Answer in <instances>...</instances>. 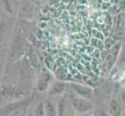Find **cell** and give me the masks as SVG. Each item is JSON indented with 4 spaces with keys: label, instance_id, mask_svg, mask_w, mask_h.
Segmentation results:
<instances>
[{
    "label": "cell",
    "instance_id": "obj_1",
    "mask_svg": "<svg viewBox=\"0 0 125 116\" xmlns=\"http://www.w3.org/2000/svg\"><path fill=\"white\" fill-rule=\"evenodd\" d=\"M72 104L77 110L79 111H83V112L89 111L92 107L89 102L86 101L83 98H74L72 100Z\"/></svg>",
    "mask_w": 125,
    "mask_h": 116
},
{
    "label": "cell",
    "instance_id": "obj_2",
    "mask_svg": "<svg viewBox=\"0 0 125 116\" xmlns=\"http://www.w3.org/2000/svg\"><path fill=\"white\" fill-rule=\"evenodd\" d=\"M73 88L75 90V91L80 94L81 96H83L85 98H90L91 97V90L89 88L84 87L79 84H73Z\"/></svg>",
    "mask_w": 125,
    "mask_h": 116
},
{
    "label": "cell",
    "instance_id": "obj_3",
    "mask_svg": "<svg viewBox=\"0 0 125 116\" xmlns=\"http://www.w3.org/2000/svg\"><path fill=\"white\" fill-rule=\"evenodd\" d=\"M25 50V43L23 40L16 42L13 49V55L16 57H20L24 53Z\"/></svg>",
    "mask_w": 125,
    "mask_h": 116
},
{
    "label": "cell",
    "instance_id": "obj_4",
    "mask_svg": "<svg viewBox=\"0 0 125 116\" xmlns=\"http://www.w3.org/2000/svg\"><path fill=\"white\" fill-rule=\"evenodd\" d=\"M110 111L114 116H120V115H121L120 107L115 100H111L110 104Z\"/></svg>",
    "mask_w": 125,
    "mask_h": 116
},
{
    "label": "cell",
    "instance_id": "obj_5",
    "mask_svg": "<svg viewBox=\"0 0 125 116\" xmlns=\"http://www.w3.org/2000/svg\"><path fill=\"white\" fill-rule=\"evenodd\" d=\"M51 79V77L49 74H46L41 77L40 83H39L40 91H45V90L47 88V87H48Z\"/></svg>",
    "mask_w": 125,
    "mask_h": 116
},
{
    "label": "cell",
    "instance_id": "obj_6",
    "mask_svg": "<svg viewBox=\"0 0 125 116\" xmlns=\"http://www.w3.org/2000/svg\"><path fill=\"white\" fill-rule=\"evenodd\" d=\"M64 88V85L63 83H58L56 84L54 88L52 89V91H51V94H60L63 91V90Z\"/></svg>",
    "mask_w": 125,
    "mask_h": 116
},
{
    "label": "cell",
    "instance_id": "obj_7",
    "mask_svg": "<svg viewBox=\"0 0 125 116\" xmlns=\"http://www.w3.org/2000/svg\"><path fill=\"white\" fill-rule=\"evenodd\" d=\"M47 116H57L54 107L49 102L47 103Z\"/></svg>",
    "mask_w": 125,
    "mask_h": 116
},
{
    "label": "cell",
    "instance_id": "obj_8",
    "mask_svg": "<svg viewBox=\"0 0 125 116\" xmlns=\"http://www.w3.org/2000/svg\"><path fill=\"white\" fill-rule=\"evenodd\" d=\"M6 33V26L3 23L0 24V42L5 37Z\"/></svg>",
    "mask_w": 125,
    "mask_h": 116
},
{
    "label": "cell",
    "instance_id": "obj_9",
    "mask_svg": "<svg viewBox=\"0 0 125 116\" xmlns=\"http://www.w3.org/2000/svg\"><path fill=\"white\" fill-rule=\"evenodd\" d=\"M36 116H44V109L43 103H41L36 111Z\"/></svg>",
    "mask_w": 125,
    "mask_h": 116
},
{
    "label": "cell",
    "instance_id": "obj_10",
    "mask_svg": "<svg viewBox=\"0 0 125 116\" xmlns=\"http://www.w3.org/2000/svg\"><path fill=\"white\" fill-rule=\"evenodd\" d=\"M64 99L60 100L59 104H58V115L59 116H63V112H64Z\"/></svg>",
    "mask_w": 125,
    "mask_h": 116
},
{
    "label": "cell",
    "instance_id": "obj_11",
    "mask_svg": "<svg viewBox=\"0 0 125 116\" xmlns=\"http://www.w3.org/2000/svg\"><path fill=\"white\" fill-rule=\"evenodd\" d=\"M10 116H23V115H22V112H21V111H15V112L12 113L10 115Z\"/></svg>",
    "mask_w": 125,
    "mask_h": 116
},
{
    "label": "cell",
    "instance_id": "obj_12",
    "mask_svg": "<svg viewBox=\"0 0 125 116\" xmlns=\"http://www.w3.org/2000/svg\"><path fill=\"white\" fill-rule=\"evenodd\" d=\"M101 116H110L109 115H107L106 113H102L101 114Z\"/></svg>",
    "mask_w": 125,
    "mask_h": 116
}]
</instances>
